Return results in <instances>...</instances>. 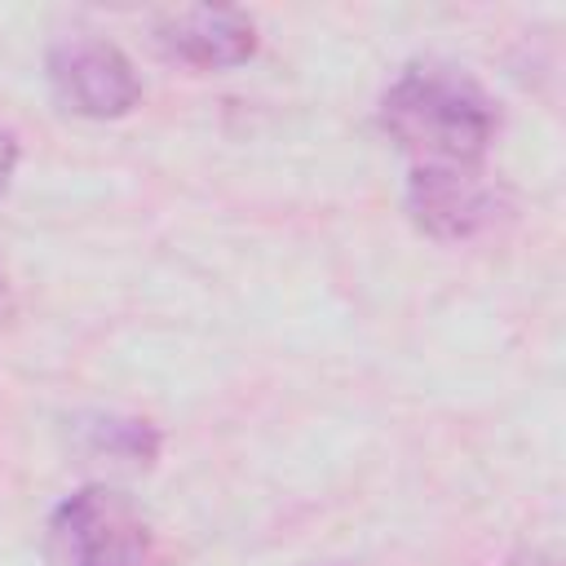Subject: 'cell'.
<instances>
[{
	"label": "cell",
	"mask_w": 566,
	"mask_h": 566,
	"mask_svg": "<svg viewBox=\"0 0 566 566\" xmlns=\"http://www.w3.org/2000/svg\"><path fill=\"white\" fill-rule=\"evenodd\" d=\"M380 124L416 168H478L495 137V102L473 75L416 62L389 84Z\"/></svg>",
	"instance_id": "cell-1"
},
{
	"label": "cell",
	"mask_w": 566,
	"mask_h": 566,
	"mask_svg": "<svg viewBox=\"0 0 566 566\" xmlns=\"http://www.w3.org/2000/svg\"><path fill=\"white\" fill-rule=\"evenodd\" d=\"M44 548L53 566H146L150 526L128 495L84 486L53 509Z\"/></svg>",
	"instance_id": "cell-2"
},
{
	"label": "cell",
	"mask_w": 566,
	"mask_h": 566,
	"mask_svg": "<svg viewBox=\"0 0 566 566\" xmlns=\"http://www.w3.org/2000/svg\"><path fill=\"white\" fill-rule=\"evenodd\" d=\"M49 80L66 111L88 119L128 115L142 97L133 62L111 40H66L49 53Z\"/></svg>",
	"instance_id": "cell-3"
},
{
	"label": "cell",
	"mask_w": 566,
	"mask_h": 566,
	"mask_svg": "<svg viewBox=\"0 0 566 566\" xmlns=\"http://www.w3.org/2000/svg\"><path fill=\"white\" fill-rule=\"evenodd\" d=\"M407 208L420 230L438 239H464L495 212V190L478 168H411Z\"/></svg>",
	"instance_id": "cell-4"
},
{
	"label": "cell",
	"mask_w": 566,
	"mask_h": 566,
	"mask_svg": "<svg viewBox=\"0 0 566 566\" xmlns=\"http://www.w3.org/2000/svg\"><path fill=\"white\" fill-rule=\"evenodd\" d=\"M155 40L168 57L199 66V71H221L239 66L256 49V27L239 9H177L155 27Z\"/></svg>",
	"instance_id": "cell-5"
},
{
	"label": "cell",
	"mask_w": 566,
	"mask_h": 566,
	"mask_svg": "<svg viewBox=\"0 0 566 566\" xmlns=\"http://www.w3.org/2000/svg\"><path fill=\"white\" fill-rule=\"evenodd\" d=\"M155 447H159V438L142 420H102V424H93V451H102L111 460L146 464L155 455Z\"/></svg>",
	"instance_id": "cell-6"
},
{
	"label": "cell",
	"mask_w": 566,
	"mask_h": 566,
	"mask_svg": "<svg viewBox=\"0 0 566 566\" xmlns=\"http://www.w3.org/2000/svg\"><path fill=\"white\" fill-rule=\"evenodd\" d=\"M13 164H18V137L9 128H0V195L9 190V177H13Z\"/></svg>",
	"instance_id": "cell-7"
},
{
	"label": "cell",
	"mask_w": 566,
	"mask_h": 566,
	"mask_svg": "<svg viewBox=\"0 0 566 566\" xmlns=\"http://www.w3.org/2000/svg\"><path fill=\"white\" fill-rule=\"evenodd\" d=\"M9 314V274H4V265H0V318Z\"/></svg>",
	"instance_id": "cell-8"
}]
</instances>
